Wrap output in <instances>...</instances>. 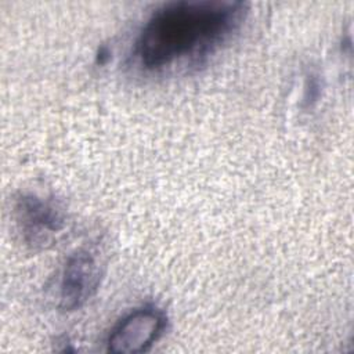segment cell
I'll return each mask as SVG.
<instances>
[{"instance_id": "1", "label": "cell", "mask_w": 354, "mask_h": 354, "mask_svg": "<svg viewBox=\"0 0 354 354\" xmlns=\"http://www.w3.org/2000/svg\"><path fill=\"white\" fill-rule=\"evenodd\" d=\"M246 14L241 1L181 0L159 7L145 21L133 50L145 71L199 66L236 32Z\"/></svg>"}, {"instance_id": "2", "label": "cell", "mask_w": 354, "mask_h": 354, "mask_svg": "<svg viewBox=\"0 0 354 354\" xmlns=\"http://www.w3.org/2000/svg\"><path fill=\"white\" fill-rule=\"evenodd\" d=\"M14 217L22 241L32 249H46L54 245L66 224L57 203L30 192L17 196Z\"/></svg>"}, {"instance_id": "3", "label": "cell", "mask_w": 354, "mask_h": 354, "mask_svg": "<svg viewBox=\"0 0 354 354\" xmlns=\"http://www.w3.org/2000/svg\"><path fill=\"white\" fill-rule=\"evenodd\" d=\"M102 277L101 263L90 250H77L64 266L59 279V307L64 311L80 308L97 292Z\"/></svg>"}, {"instance_id": "4", "label": "cell", "mask_w": 354, "mask_h": 354, "mask_svg": "<svg viewBox=\"0 0 354 354\" xmlns=\"http://www.w3.org/2000/svg\"><path fill=\"white\" fill-rule=\"evenodd\" d=\"M165 324V315L156 308L134 310L112 329L108 337V350L115 354L144 353L159 337Z\"/></svg>"}, {"instance_id": "5", "label": "cell", "mask_w": 354, "mask_h": 354, "mask_svg": "<svg viewBox=\"0 0 354 354\" xmlns=\"http://www.w3.org/2000/svg\"><path fill=\"white\" fill-rule=\"evenodd\" d=\"M321 95V83L318 76L315 75H310L307 77V83H306V88H304V97L303 101L307 106H311L313 104H315L318 101Z\"/></svg>"}]
</instances>
